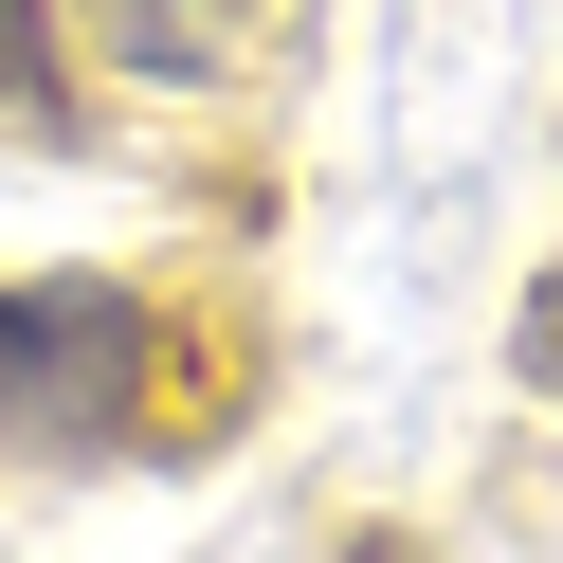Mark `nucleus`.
Here are the masks:
<instances>
[{"instance_id": "1", "label": "nucleus", "mask_w": 563, "mask_h": 563, "mask_svg": "<svg viewBox=\"0 0 563 563\" xmlns=\"http://www.w3.org/2000/svg\"><path fill=\"white\" fill-rule=\"evenodd\" d=\"M164 418V309L110 273H19L0 291V454H146Z\"/></svg>"}, {"instance_id": "3", "label": "nucleus", "mask_w": 563, "mask_h": 563, "mask_svg": "<svg viewBox=\"0 0 563 563\" xmlns=\"http://www.w3.org/2000/svg\"><path fill=\"white\" fill-rule=\"evenodd\" d=\"M0 110H19V128H74V74H55V0H0Z\"/></svg>"}, {"instance_id": "2", "label": "nucleus", "mask_w": 563, "mask_h": 563, "mask_svg": "<svg viewBox=\"0 0 563 563\" xmlns=\"http://www.w3.org/2000/svg\"><path fill=\"white\" fill-rule=\"evenodd\" d=\"M74 19H91L146 91H219V74H255V55L291 37V0H74Z\"/></svg>"}]
</instances>
